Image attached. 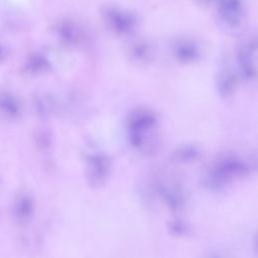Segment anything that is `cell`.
<instances>
[{
    "instance_id": "7a4b0ae2",
    "label": "cell",
    "mask_w": 258,
    "mask_h": 258,
    "mask_svg": "<svg viewBox=\"0 0 258 258\" xmlns=\"http://www.w3.org/2000/svg\"><path fill=\"white\" fill-rule=\"evenodd\" d=\"M101 16L105 25L118 35L131 34L138 25V18L133 12L116 5L103 6Z\"/></svg>"
},
{
    "instance_id": "8992f818",
    "label": "cell",
    "mask_w": 258,
    "mask_h": 258,
    "mask_svg": "<svg viewBox=\"0 0 258 258\" xmlns=\"http://www.w3.org/2000/svg\"><path fill=\"white\" fill-rule=\"evenodd\" d=\"M56 31L60 41L68 46H76L82 41L83 34L81 28L71 20L60 22Z\"/></svg>"
},
{
    "instance_id": "6da1fadb",
    "label": "cell",
    "mask_w": 258,
    "mask_h": 258,
    "mask_svg": "<svg viewBox=\"0 0 258 258\" xmlns=\"http://www.w3.org/2000/svg\"><path fill=\"white\" fill-rule=\"evenodd\" d=\"M156 124L157 118L153 111L146 108L130 111L125 122L129 143L135 148L144 146Z\"/></svg>"
},
{
    "instance_id": "ba28073f",
    "label": "cell",
    "mask_w": 258,
    "mask_h": 258,
    "mask_svg": "<svg viewBox=\"0 0 258 258\" xmlns=\"http://www.w3.org/2000/svg\"><path fill=\"white\" fill-rule=\"evenodd\" d=\"M129 57L138 63H144L148 61L152 55L151 47L148 43H146L143 40L136 41L132 43L129 47Z\"/></svg>"
},
{
    "instance_id": "30bf717a",
    "label": "cell",
    "mask_w": 258,
    "mask_h": 258,
    "mask_svg": "<svg viewBox=\"0 0 258 258\" xmlns=\"http://www.w3.org/2000/svg\"><path fill=\"white\" fill-rule=\"evenodd\" d=\"M199 155V150L197 147L192 145H184L176 150L175 156L181 160H189L194 159Z\"/></svg>"
},
{
    "instance_id": "8fae6325",
    "label": "cell",
    "mask_w": 258,
    "mask_h": 258,
    "mask_svg": "<svg viewBox=\"0 0 258 258\" xmlns=\"http://www.w3.org/2000/svg\"><path fill=\"white\" fill-rule=\"evenodd\" d=\"M199 1H201V2H208V1H210V0H199Z\"/></svg>"
},
{
    "instance_id": "3957f363",
    "label": "cell",
    "mask_w": 258,
    "mask_h": 258,
    "mask_svg": "<svg viewBox=\"0 0 258 258\" xmlns=\"http://www.w3.org/2000/svg\"><path fill=\"white\" fill-rule=\"evenodd\" d=\"M256 52L257 41L255 38L243 43L238 52L239 75L247 82H251L256 76Z\"/></svg>"
},
{
    "instance_id": "5b68a950",
    "label": "cell",
    "mask_w": 258,
    "mask_h": 258,
    "mask_svg": "<svg viewBox=\"0 0 258 258\" xmlns=\"http://www.w3.org/2000/svg\"><path fill=\"white\" fill-rule=\"evenodd\" d=\"M172 54L181 63H191L201 56L199 45L191 39L180 38L172 46Z\"/></svg>"
},
{
    "instance_id": "52a82bcc",
    "label": "cell",
    "mask_w": 258,
    "mask_h": 258,
    "mask_svg": "<svg viewBox=\"0 0 258 258\" xmlns=\"http://www.w3.org/2000/svg\"><path fill=\"white\" fill-rule=\"evenodd\" d=\"M236 84L237 78L230 68L224 67L219 71L216 80V88L221 97L228 98L232 96L235 92Z\"/></svg>"
},
{
    "instance_id": "9c48e42d",
    "label": "cell",
    "mask_w": 258,
    "mask_h": 258,
    "mask_svg": "<svg viewBox=\"0 0 258 258\" xmlns=\"http://www.w3.org/2000/svg\"><path fill=\"white\" fill-rule=\"evenodd\" d=\"M108 160L102 154H94L89 159V169L95 178H101L106 174Z\"/></svg>"
},
{
    "instance_id": "277c9868",
    "label": "cell",
    "mask_w": 258,
    "mask_h": 258,
    "mask_svg": "<svg viewBox=\"0 0 258 258\" xmlns=\"http://www.w3.org/2000/svg\"><path fill=\"white\" fill-rule=\"evenodd\" d=\"M242 12V0H219L218 2L219 16L230 27H235L241 22Z\"/></svg>"
}]
</instances>
